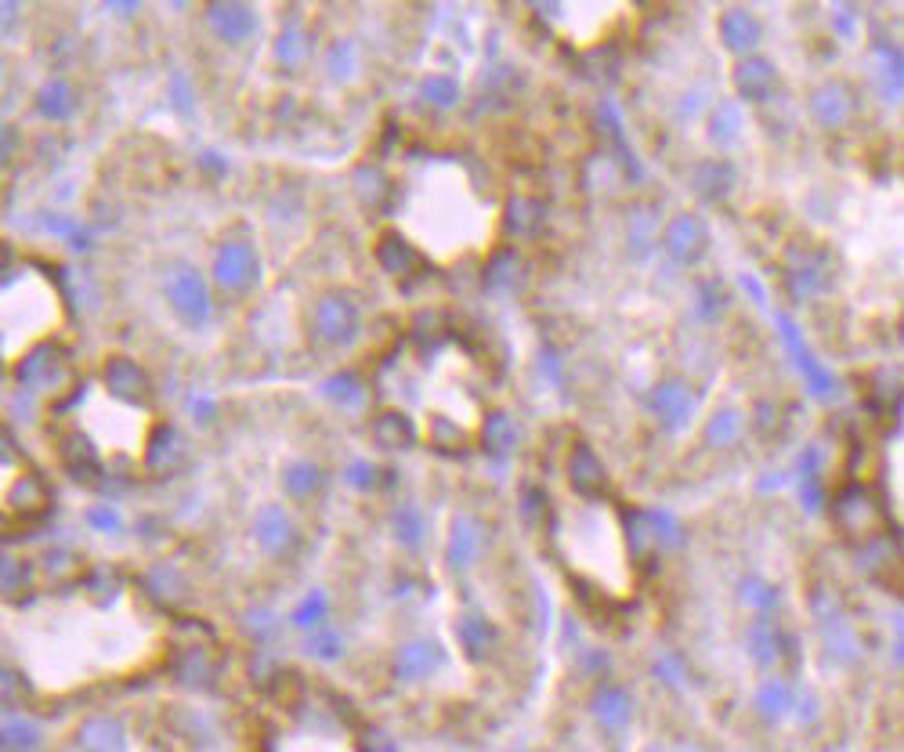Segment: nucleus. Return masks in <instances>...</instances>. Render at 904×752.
Returning <instances> with one entry per match:
<instances>
[{
  "instance_id": "obj_1",
  "label": "nucleus",
  "mask_w": 904,
  "mask_h": 752,
  "mask_svg": "<svg viewBox=\"0 0 904 752\" xmlns=\"http://www.w3.org/2000/svg\"><path fill=\"white\" fill-rule=\"evenodd\" d=\"M8 637L19 669L44 694L127 683L167 659V615L127 579L88 576L16 605Z\"/></svg>"
},
{
  "instance_id": "obj_2",
  "label": "nucleus",
  "mask_w": 904,
  "mask_h": 752,
  "mask_svg": "<svg viewBox=\"0 0 904 752\" xmlns=\"http://www.w3.org/2000/svg\"><path fill=\"white\" fill-rule=\"evenodd\" d=\"M380 391L388 420L442 453H468L485 431L482 377L456 340H413L380 373Z\"/></svg>"
},
{
  "instance_id": "obj_3",
  "label": "nucleus",
  "mask_w": 904,
  "mask_h": 752,
  "mask_svg": "<svg viewBox=\"0 0 904 752\" xmlns=\"http://www.w3.org/2000/svg\"><path fill=\"white\" fill-rule=\"evenodd\" d=\"M153 399L120 391L102 373L99 384L76 388L70 399H62L59 413V442L62 460L73 471L91 467L105 474H138L156 456V416Z\"/></svg>"
},
{
  "instance_id": "obj_4",
  "label": "nucleus",
  "mask_w": 904,
  "mask_h": 752,
  "mask_svg": "<svg viewBox=\"0 0 904 752\" xmlns=\"http://www.w3.org/2000/svg\"><path fill=\"white\" fill-rule=\"evenodd\" d=\"M271 752H359L326 694H297L268 738Z\"/></svg>"
},
{
  "instance_id": "obj_5",
  "label": "nucleus",
  "mask_w": 904,
  "mask_h": 752,
  "mask_svg": "<svg viewBox=\"0 0 904 752\" xmlns=\"http://www.w3.org/2000/svg\"><path fill=\"white\" fill-rule=\"evenodd\" d=\"M257 276V261H254V254L246 250V246L239 243H228L222 254H217V261H214V279L228 286V290H243V286H250Z\"/></svg>"
},
{
  "instance_id": "obj_6",
  "label": "nucleus",
  "mask_w": 904,
  "mask_h": 752,
  "mask_svg": "<svg viewBox=\"0 0 904 752\" xmlns=\"http://www.w3.org/2000/svg\"><path fill=\"white\" fill-rule=\"evenodd\" d=\"M171 293H174V305L185 311V316L192 319H199L203 311H207V286H203V279L196 276V271H177V279L171 282Z\"/></svg>"
},
{
  "instance_id": "obj_7",
  "label": "nucleus",
  "mask_w": 904,
  "mask_h": 752,
  "mask_svg": "<svg viewBox=\"0 0 904 752\" xmlns=\"http://www.w3.org/2000/svg\"><path fill=\"white\" fill-rule=\"evenodd\" d=\"M322 330L330 340H340V337H348L355 330V311L340 297H330L322 305Z\"/></svg>"
},
{
  "instance_id": "obj_8",
  "label": "nucleus",
  "mask_w": 904,
  "mask_h": 752,
  "mask_svg": "<svg viewBox=\"0 0 904 752\" xmlns=\"http://www.w3.org/2000/svg\"><path fill=\"white\" fill-rule=\"evenodd\" d=\"M210 19H214L217 33H222V37H243L246 30H250V11H246V8H236V4L214 8V11H210Z\"/></svg>"
},
{
  "instance_id": "obj_9",
  "label": "nucleus",
  "mask_w": 904,
  "mask_h": 752,
  "mask_svg": "<svg viewBox=\"0 0 904 752\" xmlns=\"http://www.w3.org/2000/svg\"><path fill=\"white\" fill-rule=\"evenodd\" d=\"M37 109L44 116H65V109H70V91H65V84H48L37 94Z\"/></svg>"
},
{
  "instance_id": "obj_10",
  "label": "nucleus",
  "mask_w": 904,
  "mask_h": 752,
  "mask_svg": "<svg viewBox=\"0 0 904 752\" xmlns=\"http://www.w3.org/2000/svg\"><path fill=\"white\" fill-rule=\"evenodd\" d=\"M388 243H391V246H399V250H402V257H413V243H409L405 236H391ZM380 257H383L380 265L388 268L391 276H402V271H409V268H413V265H405V261H394V254H388V250H380Z\"/></svg>"
}]
</instances>
